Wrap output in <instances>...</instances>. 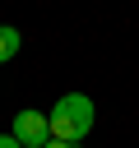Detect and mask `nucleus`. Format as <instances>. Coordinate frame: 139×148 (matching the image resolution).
<instances>
[{"label":"nucleus","instance_id":"obj_1","mask_svg":"<svg viewBox=\"0 0 139 148\" xmlns=\"http://www.w3.org/2000/svg\"><path fill=\"white\" fill-rule=\"evenodd\" d=\"M93 97H83V92H65L60 102H56V111L46 116L51 120V139H65V143H79V139H88L93 134Z\"/></svg>","mask_w":139,"mask_h":148},{"label":"nucleus","instance_id":"obj_2","mask_svg":"<svg viewBox=\"0 0 139 148\" xmlns=\"http://www.w3.org/2000/svg\"><path fill=\"white\" fill-rule=\"evenodd\" d=\"M9 134H14L23 148H46V143H51V120H46L42 111H19Z\"/></svg>","mask_w":139,"mask_h":148},{"label":"nucleus","instance_id":"obj_3","mask_svg":"<svg viewBox=\"0 0 139 148\" xmlns=\"http://www.w3.org/2000/svg\"><path fill=\"white\" fill-rule=\"evenodd\" d=\"M19 46H23V32H19V28H9V23H0V65H5V60H14V56H19Z\"/></svg>","mask_w":139,"mask_h":148},{"label":"nucleus","instance_id":"obj_4","mask_svg":"<svg viewBox=\"0 0 139 148\" xmlns=\"http://www.w3.org/2000/svg\"><path fill=\"white\" fill-rule=\"evenodd\" d=\"M0 148H23V143H19L14 134H0Z\"/></svg>","mask_w":139,"mask_h":148},{"label":"nucleus","instance_id":"obj_5","mask_svg":"<svg viewBox=\"0 0 139 148\" xmlns=\"http://www.w3.org/2000/svg\"><path fill=\"white\" fill-rule=\"evenodd\" d=\"M46 148H74V143H65V139H51V143H46Z\"/></svg>","mask_w":139,"mask_h":148}]
</instances>
